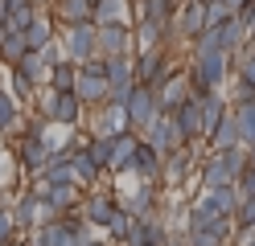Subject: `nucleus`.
<instances>
[{
  "label": "nucleus",
  "mask_w": 255,
  "mask_h": 246,
  "mask_svg": "<svg viewBox=\"0 0 255 246\" xmlns=\"http://www.w3.org/2000/svg\"><path fill=\"white\" fill-rule=\"evenodd\" d=\"M132 222H136V218L120 205L116 213H111V222H107V238H111V242H124V238H128V230H132Z\"/></svg>",
  "instance_id": "obj_36"
},
{
  "label": "nucleus",
  "mask_w": 255,
  "mask_h": 246,
  "mask_svg": "<svg viewBox=\"0 0 255 246\" xmlns=\"http://www.w3.org/2000/svg\"><path fill=\"white\" fill-rule=\"evenodd\" d=\"M17 218H12V209H4V205H0V246H8L12 238H17Z\"/></svg>",
  "instance_id": "obj_39"
},
{
  "label": "nucleus",
  "mask_w": 255,
  "mask_h": 246,
  "mask_svg": "<svg viewBox=\"0 0 255 246\" xmlns=\"http://www.w3.org/2000/svg\"><path fill=\"white\" fill-rule=\"evenodd\" d=\"M173 123H177V131H181V140L185 144H202L206 140V119H202V103L194 94L185 98V103L173 111Z\"/></svg>",
  "instance_id": "obj_10"
},
{
  "label": "nucleus",
  "mask_w": 255,
  "mask_h": 246,
  "mask_svg": "<svg viewBox=\"0 0 255 246\" xmlns=\"http://www.w3.org/2000/svg\"><path fill=\"white\" fill-rule=\"evenodd\" d=\"M87 246H107V242H87Z\"/></svg>",
  "instance_id": "obj_50"
},
{
  "label": "nucleus",
  "mask_w": 255,
  "mask_h": 246,
  "mask_svg": "<svg viewBox=\"0 0 255 246\" xmlns=\"http://www.w3.org/2000/svg\"><path fill=\"white\" fill-rule=\"evenodd\" d=\"M62 54L70 62H87L99 54V25L95 21H78V25H66L62 29Z\"/></svg>",
  "instance_id": "obj_5"
},
{
  "label": "nucleus",
  "mask_w": 255,
  "mask_h": 246,
  "mask_svg": "<svg viewBox=\"0 0 255 246\" xmlns=\"http://www.w3.org/2000/svg\"><path fill=\"white\" fill-rule=\"evenodd\" d=\"M33 90H37V86H33V82H29V78L17 70V66H12V94H17V98H29Z\"/></svg>",
  "instance_id": "obj_42"
},
{
  "label": "nucleus",
  "mask_w": 255,
  "mask_h": 246,
  "mask_svg": "<svg viewBox=\"0 0 255 246\" xmlns=\"http://www.w3.org/2000/svg\"><path fill=\"white\" fill-rule=\"evenodd\" d=\"M161 164H165V156L156 152V148H152L148 140H140V148H136V160H132V172H136L140 180H148V185H152V180L161 176Z\"/></svg>",
  "instance_id": "obj_25"
},
{
  "label": "nucleus",
  "mask_w": 255,
  "mask_h": 246,
  "mask_svg": "<svg viewBox=\"0 0 255 246\" xmlns=\"http://www.w3.org/2000/svg\"><path fill=\"white\" fill-rule=\"evenodd\" d=\"M29 54V41H25V29H12L4 41H0V62L4 66H17L21 58Z\"/></svg>",
  "instance_id": "obj_33"
},
{
  "label": "nucleus",
  "mask_w": 255,
  "mask_h": 246,
  "mask_svg": "<svg viewBox=\"0 0 255 246\" xmlns=\"http://www.w3.org/2000/svg\"><path fill=\"white\" fill-rule=\"evenodd\" d=\"M8 33H12V25H8V21H0V41H4Z\"/></svg>",
  "instance_id": "obj_49"
},
{
  "label": "nucleus",
  "mask_w": 255,
  "mask_h": 246,
  "mask_svg": "<svg viewBox=\"0 0 255 246\" xmlns=\"http://www.w3.org/2000/svg\"><path fill=\"white\" fill-rule=\"evenodd\" d=\"M144 131H148L144 140H148V144H152V148H156V152H161V156L177 152V148L185 144V140H181V131H177V123H173V115H165V111L156 115V119H152V123H148Z\"/></svg>",
  "instance_id": "obj_13"
},
{
  "label": "nucleus",
  "mask_w": 255,
  "mask_h": 246,
  "mask_svg": "<svg viewBox=\"0 0 255 246\" xmlns=\"http://www.w3.org/2000/svg\"><path fill=\"white\" fill-rule=\"evenodd\" d=\"M136 148H140V131H124V136H116V140H111V168L107 172H132Z\"/></svg>",
  "instance_id": "obj_19"
},
{
  "label": "nucleus",
  "mask_w": 255,
  "mask_h": 246,
  "mask_svg": "<svg viewBox=\"0 0 255 246\" xmlns=\"http://www.w3.org/2000/svg\"><path fill=\"white\" fill-rule=\"evenodd\" d=\"M231 226H235V218H210V213L189 209V222H185V246H227Z\"/></svg>",
  "instance_id": "obj_3"
},
{
  "label": "nucleus",
  "mask_w": 255,
  "mask_h": 246,
  "mask_svg": "<svg viewBox=\"0 0 255 246\" xmlns=\"http://www.w3.org/2000/svg\"><path fill=\"white\" fill-rule=\"evenodd\" d=\"M54 16H58L62 25L95 21V0H54Z\"/></svg>",
  "instance_id": "obj_26"
},
{
  "label": "nucleus",
  "mask_w": 255,
  "mask_h": 246,
  "mask_svg": "<svg viewBox=\"0 0 255 246\" xmlns=\"http://www.w3.org/2000/svg\"><path fill=\"white\" fill-rule=\"evenodd\" d=\"M206 4H210V0H181V4H177V33L185 41H194V37H202V33L210 29Z\"/></svg>",
  "instance_id": "obj_12"
},
{
  "label": "nucleus",
  "mask_w": 255,
  "mask_h": 246,
  "mask_svg": "<svg viewBox=\"0 0 255 246\" xmlns=\"http://www.w3.org/2000/svg\"><path fill=\"white\" fill-rule=\"evenodd\" d=\"M235 226L243 230H255V193H247V197H239V209H235Z\"/></svg>",
  "instance_id": "obj_37"
},
{
  "label": "nucleus",
  "mask_w": 255,
  "mask_h": 246,
  "mask_svg": "<svg viewBox=\"0 0 255 246\" xmlns=\"http://www.w3.org/2000/svg\"><path fill=\"white\" fill-rule=\"evenodd\" d=\"M17 70H21L29 82H33V86H45V82H50V62H45L37 49H29V54L17 62Z\"/></svg>",
  "instance_id": "obj_28"
},
{
  "label": "nucleus",
  "mask_w": 255,
  "mask_h": 246,
  "mask_svg": "<svg viewBox=\"0 0 255 246\" xmlns=\"http://www.w3.org/2000/svg\"><path fill=\"white\" fill-rule=\"evenodd\" d=\"M70 168H74V180H78V185H95V180L103 176V168H99L95 156L87 152V144H78L74 152H70Z\"/></svg>",
  "instance_id": "obj_27"
},
{
  "label": "nucleus",
  "mask_w": 255,
  "mask_h": 246,
  "mask_svg": "<svg viewBox=\"0 0 255 246\" xmlns=\"http://www.w3.org/2000/svg\"><path fill=\"white\" fill-rule=\"evenodd\" d=\"M194 209H198V213H210V218H235L239 189H235V185H206Z\"/></svg>",
  "instance_id": "obj_7"
},
{
  "label": "nucleus",
  "mask_w": 255,
  "mask_h": 246,
  "mask_svg": "<svg viewBox=\"0 0 255 246\" xmlns=\"http://www.w3.org/2000/svg\"><path fill=\"white\" fill-rule=\"evenodd\" d=\"M132 70H136V82L140 86H161V82H169L173 74H177V66H173V58L165 54L161 45H152V49H144L140 58H132Z\"/></svg>",
  "instance_id": "obj_4"
},
{
  "label": "nucleus",
  "mask_w": 255,
  "mask_h": 246,
  "mask_svg": "<svg viewBox=\"0 0 255 246\" xmlns=\"http://www.w3.org/2000/svg\"><path fill=\"white\" fill-rule=\"evenodd\" d=\"M120 193H107V189H95L87 201H83V218H87V226H99V230H107V222H111V213L120 209V201H116Z\"/></svg>",
  "instance_id": "obj_16"
},
{
  "label": "nucleus",
  "mask_w": 255,
  "mask_h": 246,
  "mask_svg": "<svg viewBox=\"0 0 255 246\" xmlns=\"http://www.w3.org/2000/svg\"><path fill=\"white\" fill-rule=\"evenodd\" d=\"M12 218H17L21 230H37L41 222H50V209H45V201H41L37 193H25L21 201H17V213H12Z\"/></svg>",
  "instance_id": "obj_23"
},
{
  "label": "nucleus",
  "mask_w": 255,
  "mask_h": 246,
  "mask_svg": "<svg viewBox=\"0 0 255 246\" xmlns=\"http://www.w3.org/2000/svg\"><path fill=\"white\" fill-rule=\"evenodd\" d=\"M83 144H87V152L95 156V164L107 172V168H111V136H87Z\"/></svg>",
  "instance_id": "obj_35"
},
{
  "label": "nucleus",
  "mask_w": 255,
  "mask_h": 246,
  "mask_svg": "<svg viewBox=\"0 0 255 246\" xmlns=\"http://www.w3.org/2000/svg\"><path fill=\"white\" fill-rule=\"evenodd\" d=\"M235 189H239V197H247V193H255V168L247 164L243 172H239V180H235Z\"/></svg>",
  "instance_id": "obj_45"
},
{
  "label": "nucleus",
  "mask_w": 255,
  "mask_h": 246,
  "mask_svg": "<svg viewBox=\"0 0 255 246\" xmlns=\"http://www.w3.org/2000/svg\"><path fill=\"white\" fill-rule=\"evenodd\" d=\"M45 86H54V90H74V86H78V62L62 58L58 66H50V82H45Z\"/></svg>",
  "instance_id": "obj_30"
},
{
  "label": "nucleus",
  "mask_w": 255,
  "mask_h": 246,
  "mask_svg": "<svg viewBox=\"0 0 255 246\" xmlns=\"http://www.w3.org/2000/svg\"><path fill=\"white\" fill-rule=\"evenodd\" d=\"M214 33H218V49H227V54H243L247 29H243V21H239V12H231L222 25H214Z\"/></svg>",
  "instance_id": "obj_24"
},
{
  "label": "nucleus",
  "mask_w": 255,
  "mask_h": 246,
  "mask_svg": "<svg viewBox=\"0 0 255 246\" xmlns=\"http://www.w3.org/2000/svg\"><path fill=\"white\" fill-rule=\"evenodd\" d=\"M54 33H58L54 21H50L45 12H37V16H33V25L25 29V41H29V49H45V45L54 41Z\"/></svg>",
  "instance_id": "obj_29"
},
{
  "label": "nucleus",
  "mask_w": 255,
  "mask_h": 246,
  "mask_svg": "<svg viewBox=\"0 0 255 246\" xmlns=\"http://www.w3.org/2000/svg\"><path fill=\"white\" fill-rule=\"evenodd\" d=\"M243 152H247V164L255 168V144H243Z\"/></svg>",
  "instance_id": "obj_47"
},
{
  "label": "nucleus",
  "mask_w": 255,
  "mask_h": 246,
  "mask_svg": "<svg viewBox=\"0 0 255 246\" xmlns=\"http://www.w3.org/2000/svg\"><path fill=\"white\" fill-rule=\"evenodd\" d=\"M37 197L45 201L50 218H62V213H74L78 197H83V185H78V180H62V185H37Z\"/></svg>",
  "instance_id": "obj_8"
},
{
  "label": "nucleus",
  "mask_w": 255,
  "mask_h": 246,
  "mask_svg": "<svg viewBox=\"0 0 255 246\" xmlns=\"http://www.w3.org/2000/svg\"><path fill=\"white\" fill-rule=\"evenodd\" d=\"M156 115H161V103H156V90L152 86H140L136 82V90L132 98H128V119H132V131H144Z\"/></svg>",
  "instance_id": "obj_9"
},
{
  "label": "nucleus",
  "mask_w": 255,
  "mask_h": 246,
  "mask_svg": "<svg viewBox=\"0 0 255 246\" xmlns=\"http://www.w3.org/2000/svg\"><path fill=\"white\" fill-rule=\"evenodd\" d=\"M99 111V119L91 123V136H124V131H132V119H128V107H116V103H103L95 107Z\"/></svg>",
  "instance_id": "obj_14"
},
{
  "label": "nucleus",
  "mask_w": 255,
  "mask_h": 246,
  "mask_svg": "<svg viewBox=\"0 0 255 246\" xmlns=\"http://www.w3.org/2000/svg\"><path fill=\"white\" fill-rule=\"evenodd\" d=\"M177 4H181V0H140V16L161 21V25H173V21H177Z\"/></svg>",
  "instance_id": "obj_31"
},
{
  "label": "nucleus",
  "mask_w": 255,
  "mask_h": 246,
  "mask_svg": "<svg viewBox=\"0 0 255 246\" xmlns=\"http://www.w3.org/2000/svg\"><path fill=\"white\" fill-rule=\"evenodd\" d=\"M222 4H227L231 12H239V8H243V4H247V0H222Z\"/></svg>",
  "instance_id": "obj_48"
},
{
  "label": "nucleus",
  "mask_w": 255,
  "mask_h": 246,
  "mask_svg": "<svg viewBox=\"0 0 255 246\" xmlns=\"http://www.w3.org/2000/svg\"><path fill=\"white\" fill-rule=\"evenodd\" d=\"M243 103H255V86H251L247 78H239V86L231 94V107H243Z\"/></svg>",
  "instance_id": "obj_41"
},
{
  "label": "nucleus",
  "mask_w": 255,
  "mask_h": 246,
  "mask_svg": "<svg viewBox=\"0 0 255 246\" xmlns=\"http://www.w3.org/2000/svg\"><path fill=\"white\" fill-rule=\"evenodd\" d=\"M74 94L83 98V107H103L107 94H111V82H107V74H83V70H78Z\"/></svg>",
  "instance_id": "obj_18"
},
{
  "label": "nucleus",
  "mask_w": 255,
  "mask_h": 246,
  "mask_svg": "<svg viewBox=\"0 0 255 246\" xmlns=\"http://www.w3.org/2000/svg\"><path fill=\"white\" fill-rule=\"evenodd\" d=\"M206 140H210V148H214V152H227V148H243V131H239L235 107H231L227 115H222V123H218V127H214Z\"/></svg>",
  "instance_id": "obj_22"
},
{
  "label": "nucleus",
  "mask_w": 255,
  "mask_h": 246,
  "mask_svg": "<svg viewBox=\"0 0 255 246\" xmlns=\"http://www.w3.org/2000/svg\"><path fill=\"white\" fill-rule=\"evenodd\" d=\"M124 246H148V222H144V218H136V222H132V230H128Z\"/></svg>",
  "instance_id": "obj_40"
},
{
  "label": "nucleus",
  "mask_w": 255,
  "mask_h": 246,
  "mask_svg": "<svg viewBox=\"0 0 255 246\" xmlns=\"http://www.w3.org/2000/svg\"><path fill=\"white\" fill-rule=\"evenodd\" d=\"M124 197V209L128 213H132V218H152V213H156V193H152V185H148V180H140V189H132V193H120Z\"/></svg>",
  "instance_id": "obj_21"
},
{
  "label": "nucleus",
  "mask_w": 255,
  "mask_h": 246,
  "mask_svg": "<svg viewBox=\"0 0 255 246\" xmlns=\"http://www.w3.org/2000/svg\"><path fill=\"white\" fill-rule=\"evenodd\" d=\"M50 156H54V148L45 136H17V164L25 172H41L50 164Z\"/></svg>",
  "instance_id": "obj_11"
},
{
  "label": "nucleus",
  "mask_w": 255,
  "mask_h": 246,
  "mask_svg": "<svg viewBox=\"0 0 255 246\" xmlns=\"http://www.w3.org/2000/svg\"><path fill=\"white\" fill-rule=\"evenodd\" d=\"M239 21L247 29V41H255V0H247V4L239 8Z\"/></svg>",
  "instance_id": "obj_43"
},
{
  "label": "nucleus",
  "mask_w": 255,
  "mask_h": 246,
  "mask_svg": "<svg viewBox=\"0 0 255 246\" xmlns=\"http://www.w3.org/2000/svg\"><path fill=\"white\" fill-rule=\"evenodd\" d=\"M132 90H136V82H124V86H111L107 103H116V107H128V98H132Z\"/></svg>",
  "instance_id": "obj_44"
},
{
  "label": "nucleus",
  "mask_w": 255,
  "mask_h": 246,
  "mask_svg": "<svg viewBox=\"0 0 255 246\" xmlns=\"http://www.w3.org/2000/svg\"><path fill=\"white\" fill-rule=\"evenodd\" d=\"M189 94H194V86H189V74H185V70H177L169 82H161V86H156V103H161V111H165V115H173V111H177Z\"/></svg>",
  "instance_id": "obj_17"
},
{
  "label": "nucleus",
  "mask_w": 255,
  "mask_h": 246,
  "mask_svg": "<svg viewBox=\"0 0 255 246\" xmlns=\"http://www.w3.org/2000/svg\"><path fill=\"white\" fill-rule=\"evenodd\" d=\"M128 25V0H95V25Z\"/></svg>",
  "instance_id": "obj_32"
},
{
  "label": "nucleus",
  "mask_w": 255,
  "mask_h": 246,
  "mask_svg": "<svg viewBox=\"0 0 255 246\" xmlns=\"http://www.w3.org/2000/svg\"><path fill=\"white\" fill-rule=\"evenodd\" d=\"M189 86L194 90H218L222 82H227L231 74V54L227 49H210V54H198L194 62H189Z\"/></svg>",
  "instance_id": "obj_1"
},
{
  "label": "nucleus",
  "mask_w": 255,
  "mask_h": 246,
  "mask_svg": "<svg viewBox=\"0 0 255 246\" xmlns=\"http://www.w3.org/2000/svg\"><path fill=\"white\" fill-rule=\"evenodd\" d=\"M41 119H50V123H62V127H74L78 119H83V98H78L74 90H54L41 98V107H37Z\"/></svg>",
  "instance_id": "obj_6"
},
{
  "label": "nucleus",
  "mask_w": 255,
  "mask_h": 246,
  "mask_svg": "<svg viewBox=\"0 0 255 246\" xmlns=\"http://www.w3.org/2000/svg\"><path fill=\"white\" fill-rule=\"evenodd\" d=\"M235 119H239V131H243V144H255V103L235 107Z\"/></svg>",
  "instance_id": "obj_38"
},
{
  "label": "nucleus",
  "mask_w": 255,
  "mask_h": 246,
  "mask_svg": "<svg viewBox=\"0 0 255 246\" xmlns=\"http://www.w3.org/2000/svg\"><path fill=\"white\" fill-rule=\"evenodd\" d=\"M37 54H41L45 62H50V66H58V62H62V49H58L54 41H50V45H45V49H37Z\"/></svg>",
  "instance_id": "obj_46"
},
{
  "label": "nucleus",
  "mask_w": 255,
  "mask_h": 246,
  "mask_svg": "<svg viewBox=\"0 0 255 246\" xmlns=\"http://www.w3.org/2000/svg\"><path fill=\"white\" fill-rule=\"evenodd\" d=\"M194 148H198V144H181L177 152H169V156H165V164H161L165 185H181V180L189 176V164H194Z\"/></svg>",
  "instance_id": "obj_20"
},
{
  "label": "nucleus",
  "mask_w": 255,
  "mask_h": 246,
  "mask_svg": "<svg viewBox=\"0 0 255 246\" xmlns=\"http://www.w3.org/2000/svg\"><path fill=\"white\" fill-rule=\"evenodd\" d=\"M99 54L103 58H132V29L120 25H99Z\"/></svg>",
  "instance_id": "obj_15"
},
{
  "label": "nucleus",
  "mask_w": 255,
  "mask_h": 246,
  "mask_svg": "<svg viewBox=\"0 0 255 246\" xmlns=\"http://www.w3.org/2000/svg\"><path fill=\"white\" fill-rule=\"evenodd\" d=\"M21 119V98L12 90H0V136H8Z\"/></svg>",
  "instance_id": "obj_34"
},
{
  "label": "nucleus",
  "mask_w": 255,
  "mask_h": 246,
  "mask_svg": "<svg viewBox=\"0 0 255 246\" xmlns=\"http://www.w3.org/2000/svg\"><path fill=\"white\" fill-rule=\"evenodd\" d=\"M247 168V152L243 148H227V152H206L202 160V185H235L239 172Z\"/></svg>",
  "instance_id": "obj_2"
}]
</instances>
